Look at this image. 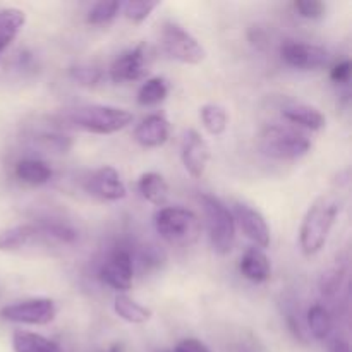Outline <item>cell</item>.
I'll list each match as a JSON object with an SVG mask.
<instances>
[{"label": "cell", "instance_id": "6da1fadb", "mask_svg": "<svg viewBox=\"0 0 352 352\" xmlns=\"http://www.w3.org/2000/svg\"><path fill=\"white\" fill-rule=\"evenodd\" d=\"M340 210L342 198L339 192H325L311 203L299 229V244L306 256H313L322 251Z\"/></svg>", "mask_w": 352, "mask_h": 352}, {"label": "cell", "instance_id": "7a4b0ae2", "mask_svg": "<svg viewBox=\"0 0 352 352\" xmlns=\"http://www.w3.org/2000/svg\"><path fill=\"white\" fill-rule=\"evenodd\" d=\"M157 232L174 246H191L201 234V222L191 210L179 206H165L155 215Z\"/></svg>", "mask_w": 352, "mask_h": 352}, {"label": "cell", "instance_id": "3957f363", "mask_svg": "<svg viewBox=\"0 0 352 352\" xmlns=\"http://www.w3.org/2000/svg\"><path fill=\"white\" fill-rule=\"evenodd\" d=\"M260 151L275 160H298L311 150V140L302 131L289 126H270L261 133Z\"/></svg>", "mask_w": 352, "mask_h": 352}, {"label": "cell", "instance_id": "277c9868", "mask_svg": "<svg viewBox=\"0 0 352 352\" xmlns=\"http://www.w3.org/2000/svg\"><path fill=\"white\" fill-rule=\"evenodd\" d=\"M69 122L78 129L93 134H113L133 122L134 116L127 110L110 105H86L72 110Z\"/></svg>", "mask_w": 352, "mask_h": 352}, {"label": "cell", "instance_id": "5b68a950", "mask_svg": "<svg viewBox=\"0 0 352 352\" xmlns=\"http://www.w3.org/2000/svg\"><path fill=\"white\" fill-rule=\"evenodd\" d=\"M208 229L210 243L219 254H229L236 243V220L232 212L215 196H199Z\"/></svg>", "mask_w": 352, "mask_h": 352}, {"label": "cell", "instance_id": "8992f818", "mask_svg": "<svg viewBox=\"0 0 352 352\" xmlns=\"http://www.w3.org/2000/svg\"><path fill=\"white\" fill-rule=\"evenodd\" d=\"M162 48L168 58L182 64H201L206 57L203 45L189 31L175 23H167L162 30Z\"/></svg>", "mask_w": 352, "mask_h": 352}, {"label": "cell", "instance_id": "52a82bcc", "mask_svg": "<svg viewBox=\"0 0 352 352\" xmlns=\"http://www.w3.org/2000/svg\"><path fill=\"white\" fill-rule=\"evenodd\" d=\"M57 315V306L48 298H34L14 302L0 309V318L24 325H48Z\"/></svg>", "mask_w": 352, "mask_h": 352}, {"label": "cell", "instance_id": "ba28073f", "mask_svg": "<svg viewBox=\"0 0 352 352\" xmlns=\"http://www.w3.org/2000/svg\"><path fill=\"white\" fill-rule=\"evenodd\" d=\"M150 67V57H148V47L144 43L124 52L120 57L113 60L110 65V79L116 85H126V82L140 81L146 76Z\"/></svg>", "mask_w": 352, "mask_h": 352}, {"label": "cell", "instance_id": "9c48e42d", "mask_svg": "<svg viewBox=\"0 0 352 352\" xmlns=\"http://www.w3.org/2000/svg\"><path fill=\"white\" fill-rule=\"evenodd\" d=\"M100 280L119 292L129 291L133 285L134 263L127 250H116L100 268Z\"/></svg>", "mask_w": 352, "mask_h": 352}, {"label": "cell", "instance_id": "30bf717a", "mask_svg": "<svg viewBox=\"0 0 352 352\" xmlns=\"http://www.w3.org/2000/svg\"><path fill=\"white\" fill-rule=\"evenodd\" d=\"M280 57L291 67L301 69V71H315V69H322L323 65H327L329 52L318 45L287 41L282 45Z\"/></svg>", "mask_w": 352, "mask_h": 352}, {"label": "cell", "instance_id": "8fae6325", "mask_svg": "<svg viewBox=\"0 0 352 352\" xmlns=\"http://www.w3.org/2000/svg\"><path fill=\"white\" fill-rule=\"evenodd\" d=\"M85 189L89 195L103 199V201H119L127 195V189L124 182L120 181L119 172L110 165L98 168L93 172L85 182Z\"/></svg>", "mask_w": 352, "mask_h": 352}, {"label": "cell", "instance_id": "7c38bea8", "mask_svg": "<svg viewBox=\"0 0 352 352\" xmlns=\"http://www.w3.org/2000/svg\"><path fill=\"white\" fill-rule=\"evenodd\" d=\"M234 220H237L241 230L246 234L250 241H253L260 250L270 246V227H268L267 220L261 215L258 210L253 206L246 205V203H234Z\"/></svg>", "mask_w": 352, "mask_h": 352}, {"label": "cell", "instance_id": "4fadbf2b", "mask_svg": "<svg viewBox=\"0 0 352 352\" xmlns=\"http://www.w3.org/2000/svg\"><path fill=\"white\" fill-rule=\"evenodd\" d=\"M210 157H212V153H210V146L205 141V138L198 131L189 129L184 134L181 146L182 165L188 170V174L195 179L201 177L205 174Z\"/></svg>", "mask_w": 352, "mask_h": 352}, {"label": "cell", "instance_id": "5bb4252c", "mask_svg": "<svg viewBox=\"0 0 352 352\" xmlns=\"http://www.w3.org/2000/svg\"><path fill=\"white\" fill-rule=\"evenodd\" d=\"M170 126L168 120L160 113L146 117L134 131V140L143 148H158L167 143Z\"/></svg>", "mask_w": 352, "mask_h": 352}, {"label": "cell", "instance_id": "9a60e30c", "mask_svg": "<svg viewBox=\"0 0 352 352\" xmlns=\"http://www.w3.org/2000/svg\"><path fill=\"white\" fill-rule=\"evenodd\" d=\"M239 270L248 280L254 282V284H263L272 277V265L267 254L260 248H250L246 253L243 254L239 263Z\"/></svg>", "mask_w": 352, "mask_h": 352}, {"label": "cell", "instance_id": "2e32d148", "mask_svg": "<svg viewBox=\"0 0 352 352\" xmlns=\"http://www.w3.org/2000/svg\"><path fill=\"white\" fill-rule=\"evenodd\" d=\"M43 237L40 223H23L0 232V251H17L28 246L31 241Z\"/></svg>", "mask_w": 352, "mask_h": 352}, {"label": "cell", "instance_id": "e0dca14e", "mask_svg": "<svg viewBox=\"0 0 352 352\" xmlns=\"http://www.w3.org/2000/svg\"><path fill=\"white\" fill-rule=\"evenodd\" d=\"M282 117L291 124L301 126L309 131H320L325 127V116L315 107L305 105V103H294L282 110Z\"/></svg>", "mask_w": 352, "mask_h": 352}, {"label": "cell", "instance_id": "ac0fdd59", "mask_svg": "<svg viewBox=\"0 0 352 352\" xmlns=\"http://www.w3.org/2000/svg\"><path fill=\"white\" fill-rule=\"evenodd\" d=\"M24 24H26L24 10L14 9V7L0 10V55L16 40V36L21 33Z\"/></svg>", "mask_w": 352, "mask_h": 352}, {"label": "cell", "instance_id": "d6986e66", "mask_svg": "<svg viewBox=\"0 0 352 352\" xmlns=\"http://www.w3.org/2000/svg\"><path fill=\"white\" fill-rule=\"evenodd\" d=\"M14 174L21 182L30 186L47 184L52 179V168L45 162L34 160V158H24L19 160L14 167Z\"/></svg>", "mask_w": 352, "mask_h": 352}, {"label": "cell", "instance_id": "ffe728a7", "mask_svg": "<svg viewBox=\"0 0 352 352\" xmlns=\"http://www.w3.org/2000/svg\"><path fill=\"white\" fill-rule=\"evenodd\" d=\"M138 189L146 201L164 206L168 199V184L158 172H146L138 181Z\"/></svg>", "mask_w": 352, "mask_h": 352}, {"label": "cell", "instance_id": "44dd1931", "mask_svg": "<svg viewBox=\"0 0 352 352\" xmlns=\"http://www.w3.org/2000/svg\"><path fill=\"white\" fill-rule=\"evenodd\" d=\"M12 347L16 352H62L55 342L38 333L17 330L12 336Z\"/></svg>", "mask_w": 352, "mask_h": 352}, {"label": "cell", "instance_id": "7402d4cb", "mask_svg": "<svg viewBox=\"0 0 352 352\" xmlns=\"http://www.w3.org/2000/svg\"><path fill=\"white\" fill-rule=\"evenodd\" d=\"M113 309H116L117 316H120L127 323H146L153 315L150 308L140 305L126 294L117 296L116 301H113Z\"/></svg>", "mask_w": 352, "mask_h": 352}, {"label": "cell", "instance_id": "603a6c76", "mask_svg": "<svg viewBox=\"0 0 352 352\" xmlns=\"http://www.w3.org/2000/svg\"><path fill=\"white\" fill-rule=\"evenodd\" d=\"M332 316L323 305H315L308 311V327L316 340H325L332 332Z\"/></svg>", "mask_w": 352, "mask_h": 352}, {"label": "cell", "instance_id": "cb8c5ba5", "mask_svg": "<svg viewBox=\"0 0 352 352\" xmlns=\"http://www.w3.org/2000/svg\"><path fill=\"white\" fill-rule=\"evenodd\" d=\"M168 95V86L165 79L151 78L138 91V103L143 107H153L164 102Z\"/></svg>", "mask_w": 352, "mask_h": 352}, {"label": "cell", "instance_id": "d4e9b609", "mask_svg": "<svg viewBox=\"0 0 352 352\" xmlns=\"http://www.w3.org/2000/svg\"><path fill=\"white\" fill-rule=\"evenodd\" d=\"M201 120L205 129L213 136H220L226 133L227 129V113L226 110L215 103H208V105L201 107Z\"/></svg>", "mask_w": 352, "mask_h": 352}, {"label": "cell", "instance_id": "484cf974", "mask_svg": "<svg viewBox=\"0 0 352 352\" xmlns=\"http://www.w3.org/2000/svg\"><path fill=\"white\" fill-rule=\"evenodd\" d=\"M120 9H122V3L117 2V0H112V2H98L89 9L86 21H88V24H93V26H103V24L112 23Z\"/></svg>", "mask_w": 352, "mask_h": 352}, {"label": "cell", "instance_id": "4316f807", "mask_svg": "<svg viewBox=\"0 0 352 352\" xmlns=\"http://www.w3.org/2000/svg\"><path fill=\"white\" fill-rule=\"evenodd\" d=\"M158 6L160 2H153V0H133V2L124 3V14L129 21L140 24L146 21Z\"/></svg>", "mask_w": 352, "mask_h": 352}, {"label": "cell", "instance_id": "83f0119b", "mask_svg": "<svg viewBox=\"0 0 352 352\" xmlns=\"http://www.w3.org/2000/svg\"><path fill=\"white\" fill-rule=\"evenodd\" d=\"M71 78L74 79L78 85L81 86H96L103 78V72L102 69H98L96 65H88V64H79L74 65L71 69Z\"/></svg>", "mask_w": 352, "mask_h": 352}, {"label": "cell", "instance_id": "f1b7e54d", "mask_svg": "<svg viewBox=\"0 0 352 352\" xmlns=\"http://www.w3.org/2000/svg\"><path fill=\"white\" fill-rule=\"evenodd\" d=\"M36 140L38 143H41V146H43L45 150L57 151V153H65V151H69V148L72 146L71 138L62 136V134L57 133H43L40 134Z\"/></svg>", "mask_w": 352, "mask_h": 352}, {"label": "cell", "instance_id": "f546056e", "mask_svg": "<svg viewBox=\"0 0 352 352\" xmlns=\"http://www.w3.org/2000/svg\"><path fill=\"white\" fill-rule=\"evenodd\" d=\"M294 9L305 19H322L325 16L327 6L320 0H298L294 3Z\"/></svg>", "mask_w": 352, "mask_h": 352}, {"label": "cell", "instance_id": "4dcf8cb0", "mask_svg": "<svg viewBox=\"0 0 352 352\" xmlns=\"http://www.w3.org/2000/svg\"><path fill=\"white\" fill-rule=\"evenodd\" d=\"M340 282H342V270L340 268H332L327 270L320 278V291L323 296H332L339 291Z\"/></svg>", "mask_w": 352, "mask_h": 352}, {"label": "cell", "instance_id": "1f68e13d", "mask_svg": "<svg viewBox=\"0 0 352 352\" xmlns=\"http://www.w3.org/2000/svg\"><path fill=\"white\" fill-rule=\"evenodd\" d=\"M351 78V62L342 60L337 65H333V69L330 71V79L337 85H344V82L349 81Z\"/></svg>", "mask_w": 352, "mask_h": 352}, {"label": "cell", "instance_id": "d6a6232c", "mask_svg": "<svg viewBox=\"0 0 352 352\" xmlns=\"http://www.w3.org/2000/svg\"><path fill=\"white\" fill-rule=\"evenodd\" d=\"M174 352H212L206 344H203L198 339H184L175 346Z\"/></svg>", "mask_w": 352, "mask_h": 352}, {"label": "cell", "instance_id": "836d02e7", "mask_svg": "<svg viewBox=\"0 0 352 352\" xmlns=\"http://www.w3.org/2000/svg\"><path fill=\"white\" fill-rule=\"evenodd\" d=\"M333 352H351L349 344L346 340H337L336 346H333Z\"/></svg>", "mask_w": 352, "mask_h": 352}, {"label": "cell", "instance_id": "e575fe53", "mask_svg": "<svg viewBox=\"0 0 352 352\" xmlns=\"http://www.w3.org/2000/svg\"><path fill=\"white\" fill-rule=\"evenodd\" d=\"M102 352H124V346L122 344H113L112 347H109V349L102 351Z\"/></svg>", "mask_w": 352, "mask_h": 352}]
</instances>
